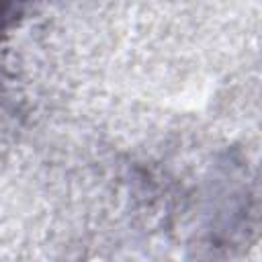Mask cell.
<instances>
[{
	"instance_id": "obj_1",
	"label": "cell",
	"mask_w": 262,
	"mask_h": 262,
	"mask_svg": "<svg viewBox=\"0 0 262 262\" xmlns=\"http://www.w3.org/2000/svg\"><path fill=\"white\" fill-rule=\"evenodd\" d=\"M8 10H10V6H6V4H0V31L8 25V18L12 16V14H8Z\"/></svg>"
}]
</instances>
